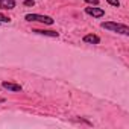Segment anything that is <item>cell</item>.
<instances>
[{
	"instance_id": "obj_11",
	"label": "cell",
	"mask_w": 129,
	"mask_h": 129,
	"mask_svg": "<svg viewBox=\"0 0 129 129\" xmlns=\"http://www.w3.org/2000/svg\"><path fill=\"white\" fill-rule=\"evenodd\" d=\"M87 3H90V5H94V6H97L99 5V0H85Z\"/></svg>"
},
{
	"instance_id": "obj_6",
	"label": "cell",
	"mask_w": 129,
	"mask_h": 129,
	"mask_svg": "<svg viewBox=\"0 0 129 129\" xmlns=\"http://www.w3.org/2000/svg\"><path fill=\"white\" fill-rule=\"evenodd\" d=\"M84 43H87V44H99L100 38L97 35H94V34H88V35L84 37Z\"/></svg>"
},
{
	"instance_id": "obj_10",
	"label": "cell",
	"mask_w": 129,
	"mask_h": 129,
	"mask_svg": "<svg viewBox=\"0 0 129 129\" xmlns=\"http://www.w3.org/2000/svg\"><path fill=\"white\" fill-rule=\"evenodd\" d=\"M34 5H35L34 0H24V6H34Z\"/></svg>"
},
{
	"instance_id": "obj_9",
	"label": "cell",
	"mask_w": 129,
	"mask_h": 129,
	"mask_svg": "<svg viewBox=\"0 0 129 129\" xmlns=\"http://www.w3.org/2000/svg\"><path fill=\"white\" fill-rule=\"evenodd\" d=\"M106 2H108L111 6H115V8H118V6H120V2H118V0H106Z\"/></svg>"
},
{
	"instance_id": "obj_1",
	"label": "cell",
	"mask_w": 129,
	"mask_h": 129,
	"mask_svg": "<svg viewBox=\"0 0 129 129\" xmlns=\"http://www.w3.org/2000/svg\"><path fill=\"white\" fill-rule=\"evenodd\" d=\"M103 29L109 30V32H115V34H121V35H129V27L126 24L121 23H115V21H103L100 24Z\"/></svg>"
},
{
	"instance_id": "obj_4",
	"label": "cell",
	"mask_w": 129,
	"mask_h": 129,
	"mask_svg": "<svg viewBox=\"0 0 129 129\" xmlns=\"http://www.w3.org/2000/svg\"><path fill=\"white\" fill-rule=\"evenodd\" d=\"M34 34H38V35H44V37H52V38H58L59 34L56 30H41V29H32Z\"/></svg>"
},
{
	"instance_id": "obj_3",
	"label": "cell",
	"mask_w": 129,
	"mask_h": 129,
	"mask_svg": "<svg viewBox=\"0 0 129 129\" xmlns=\"http://www.w3.org/2000/svg\"><path fill=\"white\" fill-rule=\"evenodd\" d=\"M85 12H87L88 15H91V17H96V18L105 15V11H103L102 8H93V5L88 6V8H85Z\"/></svg>"
},
{
	"instance_id": "obj_8",
	"label": "cell",
	"mask_w": 129,
	"mask_h": 129,
	"mask_svg": "<svg viewBox=\"0 0 129 129\" xmlns=\"http://www.w3.org/2000/svg\"><path fill=\"white\" fill-rule=\"evenodd\" d=\"M11 21V18L8 17V15H5V14H0V23H9Z\"/></svg>"
},
{
	"instance_id": "obj_2",
	"label": "cell",
	"mask_w": 129,
	"mask_h": 129,
	"mask_svg": "<svg viewBox=\"0 0 129 129\" xmlns=\"http://www.w3.org/2000/svg\"><path fill=\"white\" fill-rule=\"evenodd\" d=\"M24 20L27 21H38V23H43V24H53L55 20L49 15H41V14H26Z\"/></svg>"
},
{
	"instance_id": "obj_7",
	"label": "cell",
	"mask_w": 129,
	"mask_h": 129,
	"mask_svg": "<svg viewBox=\"0 0 129 129\" xmlns=\"http://www.w3.org/2000/svg\"><path fill=\"white\" fill-rule=\"evenodd\" d=\"M15 0H0V9H14Z\"/></svg>"
},
{
	"instance_id": "obj_5",
	"label": "cell",
	"mask_w": 129,
	"mask_h": 129,
	"mask_svg": "<svg viewBox=\"0 0 129 129\" xmlns=\"http://www.w3.org/2000/svg\"><path fill=\"white\" fill-rule=\"evenodd\" d=\"M2 87H3L5 90L14 91V93L21 91V85H18V84H15V82H2Z\"/></svg>"
}]
</instances>
